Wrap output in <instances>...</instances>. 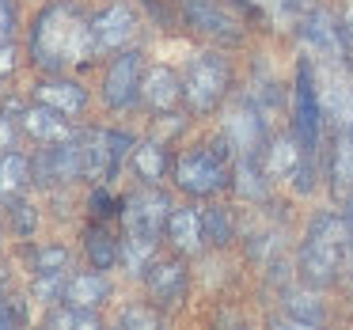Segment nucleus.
<instances>
[{
	"instance_id": "nucleus-1",
	"label": "nucleus",
	"mask_w": 353,
	"mask_h": 330,
	"mask_svg": "<svg viewBox=\"0 0 353 330\" xmlns=\"http://www.w3.org/2000/svg\"><path fill=\"white\" fill-rule=\"evenodd\" d=\"M92 19L77 4H50L31 27V61L46 72H65L88 65L95 54Z\"/></svg>"
},
{
	"instance_id": "nucleus-41",
	"label": "nucleus",
	"mask_w": 353,
	"mask_h": 330,
	"mask_svg": "<svg viewBox=\"0 0 353 330\" xmlns=\"http://www.w3.org/2000/svg\"><path fill=\"white\" fill-rule=\"evenodd\" d=\"M8 281V266H4V262H0V285Z\"/></svg>"
},
{
	"instance_id": "nucleus-36",
	"label": "nucleus",
	"mask_w": 353,
	"mask_h": 330,
	"mask_svg": "<svg viewBox=\"0 0 353 330\" xmlns=\"http://www.w3.org/2000/svg\"><path fill=\"white\" fill-rule=\"evenodd\" d=\"M342 39H345V54L353 57V0L345 4V12H342Z\"/></svg>"
},
{
	"instance_id": "nucleus-10",
	"label": "nucleus",
	"mask_w": 353,
	"mask_h": 330,
	"mask_svg": "<svg viewBox=\"0 0 353 330\" xmlns=\"http://www.w3.org/2000/svg\"><path fill=\"white\" fill-rule=\"evenodd\" d=\"M168 216H171V201L160 190L130 194L122 205L125 231H137V236H148V239H160V231L168 228Z\"/></svg>"
},
{
	"instance_id": "nucleus-21",
	"label": "nucleus",
	"mask_w": 353,
	"mask_h": 330,
	"mask_svg": "<svg viewBox=\"0 0 353 330\" xmlns=\"http://www.w3.org/2000/svg\"><path fill=\"white\" fill-rule=\"evenodd\" d=\"M50 160H54L57 183H72V178L84 175V160H80V141L61 137L54 148H50Z\"/></svg>"
},
{
	"instance_id": "nucleus-28",
	"label": "nucleus",
	"mask_w": 353,
	"mask_h": 330,
	"mask_svg": "<svg viewBox=\"0 0 353 330\" xmlns=\"http://www.w3.org/2000/svg\"><path fill=\"white\" fill-rule=\"evenodd\" d=\"M251 4L266 19H296L312 8V0H251Z\"/></svg>"
},
{
	"instance_id": "nucleus-15",
	"label": "nucleus",
	"mask_w": 353,
	"mask_h": 330,
	"mask_svg": "<svg viewBox=\"0 0 353 330\" xmlns=\"http://www.w3.org/2000/svg\"><path fill=\"white\" fill-rule=\"evenodd\" d=\"M141 99H145V107L152 114H171L179 107V99H183V80L171 69L156 65V69H148L141 76Z\"/></svg>"
},
{
	"instance_id": "nucleus-26",
	"label": "nucleus",
	"mask_w": 353,
	"mask_h": 330,
	"mask_svg": "<svg viewBox=\"0 0 353 330\" xmlns=\"http://www.w3.org/2000/svg\"><path fill=\"white\" fill-rule=\"evenodd\" d=\"M285 311H289V322H296V327H319L323 322V307L315 304V296L289 292L285 296Z\"/></svg>"
},
{
	"instance_id": "nucleus-30",
	"label": "nucleus",
	"mask_w": 353,
	"mask_h": 330,
	"mask_svg": "<svg viewBox=\"0 0 353 330\" xmlns=\"http://www.w3.org/2000/svg\"><path fill=\"white\" fill-rule=\"evenodd\" d=\"M34 296L42 304H57L65 296V269H54V274H34Z\"/></svg>"
},
{
	"instance_id": "nucleus-22",
	"label": "nucleus",
	"mask_w": 353,
	"mask_h": 330,
	"mask_svg": "<svg viewBox=\"0 0 353 330\" xmlns=\"http://www.w3.org/2000/svg\"><path fill=\"white\" fill-rule=\"evenodd\" d=\"M27 178H31V163H27V156H19V152L0 156V198H16V194L27 186Z\"/></svg>"
},
{
	"instance_id": "nucleus-25",
	"label": "nucleus",
	"mask_w": 353,
	"mask_h": 330,
	"mask_svg": "<svg viewBox=\"0 0 353 330\" xmlns=\"http://www.w3.org/2000/svg\"><path fill=\"white\" fill-rule=\"evenodd\" d=\"M84 251H88V258H92V269H110L118 262V243L110 239V231H103V228H88Z\"/></svg>"
},
{
	"instance_id": "nucleus-14",
	"label": "nucleus",
	"mask_w": 353,
	"mask_h": 330,
	"mask_svg": "<svg viewBox=\"0 0 353 330\" xmlns=\"http://www.w3.org/2000/svg\"><path fill=\"white\" fill-rule=\"evenodd\" d=\"M92 31H95V46L99 50H122L137 34V16L125 4H110V8L92 16Z\"/></svg>"
},
{
	"instance_id": "nucleus-11",
	"label": "nucleus",
	"mask_w": 353,
	"mask_h": 330,
	"mask_svg": "<svg viewBox=\"0 0 353 330\" xmlns=\"http://www.w3.org/2000/svg\"><path fill=\"white\" fill-rule=\"evenodd\" d=\"M300 42L312 50L315 57H327V61H338L345 54V39H342V19H334L330 12H319V8H307L300 16Z\"/></svg>"
},
{
	"instance_id": "nucleus-7",
	"label": "nucleus",
	"mask_w": 353,
	"mask_h": 330,
	"mask_svg": "<svg viewBox=\"0 0 353 330\" xmlns=\"http://www.w3.org/2000/svg\"><path fill=\"white\" fill-rule=\"evenodd\" d=\"M133 152V137L118 130H92L80 137V160H84V178L103 186L118 171V163Z\"/></svg>"
},
{
	"instance_id": "nucleus-39",
	"label": "nucleus",
	"mask_w": 353,
	"mask_h": 330,
	"mask_svg": "<svg viewBox=\"0 0 353 330\" xmlns=\"http://www.w3.org/2000/svg\"><path fill=\"white\" fill-rule=\"evenodd\" d=\"M16 300H0V330H8L19 319V307H12Z\"/></svg>"
},
{
	"instance_id": "nucleus-2",
	"label": "nucleus",
	"mask_w": 353,
	"mask_h": 330,
	"mask_svg": "<svg viewBox=\"0 0 353 330\" xmlns=\"http://www.w3.org/2000/svg\"><path fill=\"white\" fill-rule=\"evenodd\" d=\"M345 254H350V224L338 213H319L307 224V236L300 243L296 254V269L300 281L312 289H327L342 277Z\"/></svg>"
},
{
	"instance_id": "nucleus-5",
	"label": "nucleus",
	"mask_w": 353,
	"mask_h": 330,
	"mask_svg": "<svg viewBox=\"0 0 353 330\" xmlns=\"http://www.w3.org/2000/svg\"><path fill=\"white\" fill-rule=\"evenodd\" d=\"M232 87V69L221 54H198L183 72V99L194 114H213Z\"/></svg>"
},
{
	"instance_id": "nucleus-3",
	"label": "nucleus",
	"mask_w": 353,
	"mask_h": 330,
	"mask_svg": "<svg viewBox=\"0 0 353 330\" xmlns=\"http://www.w3.org/2000/svg\"><path fill=\"white\" fill-rule=\"evenodd\" d=\"M319 95H323V114L334 125V141H330V190L338 198H353V80L334 72Z\"/></svg>"
},
{
	"instance_id": "nucleus-29",
	"label": "nucleus",
	"mask_w": 353,
	"mask_h": 330,
	"mask_svg": "<svg viewBox=\"0 0 353 330\" xmlns=\"http://www.w3.org/2000/svg\"><path fill=\"white\" fill-rule=\"evenodd\" d=\"M31 266H34V274H54V269H65V266H69V251L57 247V243L34 247V251H31Z\"/></svg>"
},
{
	"instance_id": "nucleus-13",
	"label": "nucleus",
	"mask_w": 353,
	"mask_h": 330,
	"mask_svg": "<svg viewBox=\"0 0 353 330\" xmlns=\"http://www.w3.org/2000/svg\"><path fill=\"white\" fill-rule=\"evenodd\" d=\"M148 296H152V304L160 307H175L183 304L186 296V262L183 258H160L148 266Z\"/></svg>"
},
{
	"instance_id": "nucleus-40",
	"label": "nucleus",
	"mask_w": 353,
	"mask_h": 330,
	"mask_svg": "<svg viewBox=\"0 0 353 330\" xmlns=\"http://www.w3.org/2000/svg\"><path fill=\"white\" fill-rule=\"evenodd\" d=\"M345 224H350V251H353V209L345 213Z\"/></svg>"
},
{
	"instance_id": "nucleus-34",
	"label": "nucleus",
	"mask_w": 353,
	"mask_h": 330,
	"mask_svg": "<svg viewBox=\"0 0 353 330\" xmlns=\"http://www.w3.org/2000/svg\"><path fill=\"white\" fill-rule=\"evenodd\" d=\"M88 209H92V213L99 216V220H107V216L122 213V201H114V198H110V194H107V190H103V186H99V190H95L92 198H88Z\"/></svg>"
},
{
	"instance_id": "nucleus-17",
	"label": "nucleus",
	"mask_w": 353,
	"mask_h": 330,
	"mask_svg": "<svg viewBox=\"0 0 353 330\" xmlns=\"http://www.w3.org/2000/svg\"><path fill=\"white\" fill-rule=\"evenodd\" d=\"M168 239H171V247L175 251H183V254H190V251H198L201 243H205V228H201V213H194V209H171V216H168Z\"/></svg>"
},
{
	"instance_id": "nucleus-4",
	"label": "nucleus",
	"mask_w": 353,
	"mask_h": 330,
	"mask_svg": "<svg viewBox=\"0 0 353 330\" xmlns=\"http://www.w3.org/2000/svg\"><path fill=\"white\" fill-rule=\"evenodd\" d=\"M292 137L300 141L307 178L315 183V156H319V137H323V95L319 84H315V69L307 61H300L296 84H292Z\"/></svg>"
},
{
	"instance_id": "nucleus-35",
	"label": "nucleus",
	"mask_w": 353,
	"mask_h": 330,
	"mask_svg": "<svg viewBox=\"0 0 353 330\" xmlns=\"http://www.w3.org/2000/svg\"><path fill=\"white\" fill-rule=\"evenodd\" d=\"M12 31H16V4L0 0V42H8Z\"/></svg>"
},
{
	"instance_id": "nucleus-19",
	"label": "nucleus",
	"mask_w": 353,
	"mask_h": 330,
	"mask_svg": "<svg viewBox=\"0 0 353 330\" xmlns=\"http://www.w3.org/2000/svg\"><path fill=\"white\" fill-rule=\"evenodd\" d=\"M107 277L95 269V274H77L65 281V300L69 304H80V307H99L107 300Z\"/></svg>"
},
{
	"instance_id": "nucleus-8",
	"label": "nucleus",
	"mask_w": 353,
	"mask_h": 330,
	"mask_svg": "<svg viewBox=\"0 0 353 330\" xmlns=\"http://www.w3.org/2000/svg\"><path fill=\"white\" fill-rule=\"evenodd\" d=\"M183 16L194 31L209 34V39L224 42V46H236L243 42L247 27H243V12H236L228 0H183Z\"/></svg>"
},
{
	"instance_id": "nucleus-12",
	"label": "nucleus",
	"mask_w": 353,
	"mask_h": 330,
	"mask_svg": "<svg viewBox=\"0 0 353 330\" xmlns=\"http://www.w3.org/2000/svg\"><path fill=\"white\" fill-rule=\"evenodd\" d=\"M103 99L110 110H130L141 99V57L133 50H125L122 57H114V65L107 69L103 80Z\"/></svg>"
},
{
	"instance_id": "nucleus-16",
	"label": "nucleus",
	"mask_w": 353,
	"mask_h": 330,
	"mask_svg": "<svg viewBox=\"0 0 353 330\" xmlns=\"http://www.w3.org/2000/svg\"><path fill=\"white\" fill-rule=\"evenodd\" d=\"M34 99L54 107V110H61L65 118H72V114L84 110L88 95H84V87L72 84V80H42V84L34 87Z\"/></svg>"
},
{
	"instance_id": "nucleus-24",
	"label": "nucleus",
	"mask_w": 353,
	"mask_h": 330,
	"mask_svg": "<svg viewBox=\"0 0 353 330\" xmlns=\"http://www.w3.org/2000/svg\"><path fill=\"white\" fill-rule=\"evenodd\" d=\"M46 327H54V330H95L99 327V315H95V307L69 304V307H61V311H50Z\"/></svg>"
},
{
	"instance_id": "nucleus-6",
	"label": "nucleus",
	"mask_w": 353,
	"mask_h": 330,
	"mask_svg": "<svg viewBox=\"0 0 353 330\" xmlns=\"http://www.w3.org/2000/svg\"><path fill=\"white\" fill-rule=\"evenodd\" d=\"M175 183H179V190L194 194V198L224 190V186H228V141L186 152L183 160L175 163Z\"/></svg>"
},
{
	"instance_id": "nucleus-18",
	"label": "nucleus",
	"mask_w": 353,
	"mask_h": 330,
	"mask_svg": "<svg viewBox=\"0 0 353 330\" xmlns=\"http://www.w3.org/2000/svg\"><path fill=\"white\" fill-rule=\"evenodd\" d=\"M23 130L39 141H61L69 137V122H65L61 110L46 107V103H34V107L23 110Z\"/></svg>"
},
{
	"instance_id": "nucleus-23",
	"label": "nucleus",
	"mask_w": 353,
	"mask_h": 330,
	"mask_svg": "<svg viewBox=\"0 0 353 330\" xmlns=\"http://www.w3.org/2000/svg\"><path fill=\"white\" fill-rule=\"evenodd\" d=\"M133 171H137L145 183H156V178H163V171H168V152H163L156 141H145V145L133 148Z\"/></svg>"
},
{
	"instance_id": "nucleus-9",
	"label": "nucleus",
	"mask_w": 353,
	"mask_h": 330,
	"mask_svg": "<svg viewBox=\"0 0 353 330\" xmlns=\"http://www.w3.org/2000/svg\"><path fill=\"white\" fill-rule=\"evenodd\" d=\"M224 141L232 145V152L239 160H266V118L254 107V99H243L228 110L224 122Z\"/></svg>"
},
{
	"instance_id": "nucleus-38",
	"label": "nucleus",
	"mask_w": 353,
	"mask_h": 330,
	"mask_svg": "<svg viewBox=\"0 0 353 330\" xmlns=\"http://www.w3.org/2000/svg\"><path fill=\"white\" fill-rule=\"evenodd\" d=\"M12 141H16V130H12V118L0 110V152L4 148H12Z\"/></svg>"
},
{
	"instance_id": "nucleus-33",
	"label": "nucleus",
	"mask_w": 353,
	"mask_h": 330,
	"mask_svg": "<svg viewBox=\"0 0 353 330\" xmlns=\"http://www.w3.org/2000/svg\"><path fill=\"white\" fill-rule=\"evenodd\" d=\"M31 178H34L39 186H54V183H57L54 160H50V148H46V152H39V156L31 160Z\"/></svg>"
},
{
	"instance_id": "nucleus-37",
	"label": "nucleus",
	"mask_w": 353,
	"mask_h": 330,
	"mask_svg": "<svg viewBox=\"0 0 353 330\" xmlns=\"http://www.w3.org/2000/svg\"><path fill=\"white\" fill-rule=\"evenodd\" d=\"M12 69H16V50L12 42H0V76H8Z\"/></svg>"
},
{
	"instance_id": "nucleus-27",
	"label": "nucleus",
	"mask_w": 353,
	"mask_h": 330,
	"mask_svg": "<svg viewBox=\"0 0 353 330\" xmlns=\"http://www.w3.org/2000/svg\"><path fill=\"white\" fill-rule=\"evenodd\" d=\"M201 228H205V243H213V247H224V243H232V216L224 213V209H205L201 213Z\"/></svg>"
},
{
	"instance_id": "nucleus-31",
	"label": "nucleus",
	"mask_w": 353,
	"mask_h": 330,
	"mask_svg": "<svg viewBox=\"0 0 353 330\" xmlns=\"http://www.w3.org/2000/svg\"><path fill=\"white\" fill-rule=\"evenodd\" d=\"M118 327H125V330H152V327H160V315L152 311V307H125L122 315H118Z\"/></svg>"
},
{
	"instance_id": "nucleus-32",
	"label": "nucleus",
	"mask_w": 353,
	"mask_h": 330,
	"mask_svg": "<svg viewBox=\"0 0 353 330\" xmlns=\"http://www.w3.org/2000/svg\"><path fill=\"white\" fill-rule=\"evenodd\" d=\"M12 224H16V231L19 236H31L34 231V224H39V216H34V205H27V201H19V198H12Z\"/></svg>"
},
{
	"instance_id": "nucleus-20",
	"label": "nucleus",
	"mask_w": 353,
	"mask_h": 330,
	"mask_svg": "<svg viewBox=\"0 0 353 330\" xmlns=\"http://www.w3.org/2000/svg\"><path fill=\"white\" fill-rule=\"evenodd\" d=\"M152 254H156V239L148 236H137V231H130V236L122 239V247H118V258H122V269L125 274L137 277L141 269L152 266Z\"/></svg>"
}]
</instances>
